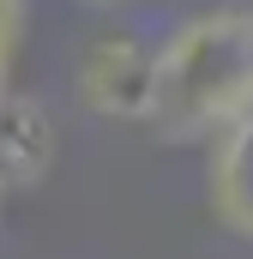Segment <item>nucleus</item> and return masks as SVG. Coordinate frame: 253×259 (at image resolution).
Segmentation results:
<instances>
[{"mask_svg":"<svg viewBox=\"0 0 253 259\" xmlns=\"http://www.w3.org/2000/svg\"><path fill=\"white\" fill-rule=\"evenodd\" d=\"M253 109V12H199L157 49L151 127L163 139H217Z\"/></svg>","mask_w":253,"mask_h":259,"instance_id":"nucleus-1","label":"nucleus"},{"mask_svg":"<svg viewBox=\"0 0 253 259\" xmlns=\"http://www.w3.org/2000/svg\"><path fill=\"white\" fill-rule=\"evenodd\" d=\"M157 91V49H139L133 36H103L78 55V97L103 121H151Z\"/></svg>","mask_w":253,"mask_h":259,"instance_id":"nucleus-2","label":"nucleus"},{"mask_svg":"<svg viewBox=\"0 0 253 259\" xmlns=\"http://www.w3.org/2000/svg\"><path fill=\"white\" fill-rule=\"evenodd\" d=\"M205 175H211V217L253 241V109H241L211 139Z\"/></svg>","mask_w":253,"mask_h":259,"instance_id":"nucleus-3","label":"nucleus"},{"mask_svg":"<svg viewBox=\"0 0 253 259\" xmlns=\"http://www.w3.org/2000/svg\"><path fill=\"white\" fill-rule=\"evenodd\" d=\"M55 163V121L36 97H0V193L36 187Z\"/></svg>","mask_w":253,"mask_h":259,"instance_id":"nucleus-4","label":"nucleus"},{"mask_svg":"<svg viewBox=\"0 0 253 259\" xmlns=\"http://www.w3.org/2000/svg\"><path fill=\"white\" fill-rule=\"evenodd\" d=\"M18 42H24V0H0V97H12Z\"/></svg>","mask_w":253,"mask_h":259,"instance_id":"nucleus-5","label":"nucleus"}]
</instances>
